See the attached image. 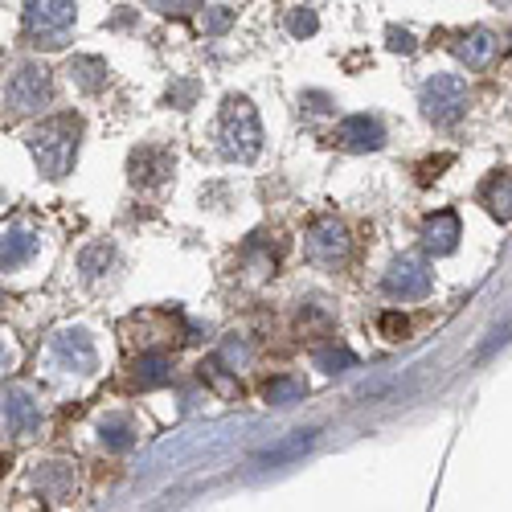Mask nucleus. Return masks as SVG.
Here are the masks:
<instances>
[{
  "label": "nucleus",
  "mask_w": 512,
  "mask_h": 512,
  "mask_svg": "<svg viewBox=\"0 0 512 512\" xmlns=\"http://www.w3.org/2000/svg\"><path fill=\"white\" fill-rule=\"evenodd\" d=\"M381 332H386V336H402L406 332V316H398V312L381 316Z\"/></svg>",
  "instance_id": "nucleus-27"
},
{
  "label": "nucleus",
  "mask_w": 512,
  "mask_h": 512,
  "mask_svg": "<svg viewBox=\"0 0 512 512\" xmlns=\"http://www.w3.org/2000/svg\"><path fill=\"white\" fill-rule=\"evenodd\" d=\"M304 246H308V259H312L316 267H340V263L349 259V250H353L349 230L340 226L336 218H320V222L308 230Z\"/></svg>",
  "instance_id": "nucleus-7"
},
{
  "label": "nucleus",
  "mask_w": 512,
  "mask_h": 512,
  "mask_svg": "<svg viewBox=\"0 0 512 512\" xmlns=\"http://www.w3.org/2000/svg\"><path fill=\"white\" fill-rule=\"evenodd\" d=\"M99 435H103V447L107 451H127V447L136 443V431H132V422H127V418H107L99 426Z\"/></svg>",
  "instance_id": "nucleus-20"
},
{
  "label": "nucleus",
  "mask_w": 512,
  "mask_h": 512,
  "mask_svg": "<svg viewBox=\"0 0 512 512\" xmlns=\"http://www.w3.org/2000/svg\"><path fill=\"white\" fill-rule=\"evenodd\" d=\"M222 144H226V156L234 160H254L263 152V127H259V115H254L250 99L230 95L222 103Z\"/></svg>",
  "instance_id": "nucleus-2"
},
{
  "label": "nucleus",
  "mask_w": 512,
  "mask_h": 512,
  "mask_svg": "<svg viewBox=\"0 0 512 512\" xmlns=\"http://www.w3.org/2000/svg\"><path fill=\"white\" fill-rule=\"evenodd\" d=\"M336 144L345 152H377L386 144V127H381L377 115H349L336 127Z\"/></svg>",
  "instance_id": "nucleus-8"
},
{
  "label": "nucleus",
  "mask_w": 512,
  "mask_h": 512,
  "mask_svg": "<svg viewBox=\"0 0 512 512\" xmlns=\"http://www.w3.org/2000/svg\"><path fill=\"white\" fill-rule=\"evenodd\" d=\"M78 0H25V29L46 41V50H62L74 29Z\"/></svg>",
  "instance_id": "nucleus-3"
},
{
  "label": "nucleus",
  "mask_w": 512,
  "mask_h": 512,
  "mask_svg": "<svg viewBox=\"0 0 512 512\" xmlns=\"http://www.w3.org/2000/svg\"><path fill=\"white\" fill-rule=\"evenodd\" d=\"M54 99V87H50V74L41 70L37 62H21L17 70H13V78H9V87H5V103H9V111H17V115H33V111H41Z\"/></svg>",
  "instance_id": "nucleus-4"
},
{
  "label": "nucleus",
  "mask_w": 512,
  "mask_h": 512,
  "mask_svg": "<svg viewBox=\"0 0 512 512\" xmlns=\"http://www.w3.org/2000/svg\"><path fill=\"white\" fill-rule=\"evenodd\" d=\"M37 246H41V242H37L33 230L9 226V230H5V259H0V263H5V271H17V267H25L33 254H37Z\"/></svg>",
  "instance_id": "nucleus-13"
},
{
  "label": "nucleus",
  "mask_w": 512,
  "mask_h": 512,
  "mask_svg": "<svg viewBox=\"0 0 512 512\" xmlns=\"http://www.w3.org/2000/svg\"><path fill=\"white\" fill-rule=\"evenodd\" d=\"M78 136H82V123L74 111H62L54 119H46L37 127V132H29V152L37 160V168L46 177H66L74 168V156H78Z\"/></svg>",
  "instance_id": "nucleus-1"
},
{
  "label": "nucleus",
  "mask_w": 512,
  "mask_h": 512,
  "mask_svg": "<svg viewBox=\"0 0 512 512\" xmlns=\"http://www.w3.org/2000/svg\"><path fill=\"white\" fill-rule=\"evenodd\" d=\"M201 21H205L209 33H226V29H230V13H226V9H205Z\"/></svg>",
  "instance_id": "nucleus-25"
},
{
  "label": "nucleus",
  "mask_w": 512,
  "mask_h": 512,
  "mask_svg": "<svg viewBox=\"0 0 512 512\" xmlns=\"http://www.w3.org/2000/svg\"><path fill=\"white\" fill-rule=\"evenodd\" d=\"M431 287H435V275H431V267H426L422 254H402V259H394L390 271H386V291L402 304L426 300Z\"/></svg>",
  "instance_id": "nucleus-6"
},
{
  "label": "nucleus",
  "mask_w": 512,
  "mask_h": 512,
  "mask_svg": "<svg viewBox=\"0 0 512 512\" xmlns=\"http://www.w3.org/2000/svg\"><path fill=\"white\" fill-rule=\"evenodd\" d=\"M312 361L320 373H340V369H353L357 365V353L345 349V345H336V340H328V345H316L312 349Z\"/></svg>",
  "instance_id": "nucleus-17"
},
{
  "label": "nucleus",
  "mask_w": 512,
  "mask_h": 512,
  "mask_svg": "<svg viewBox=\"0 0 512 512\" xmlns=\"http://www.w3.org/2000/svg\"><path fill=\"white\" fill-rule=\"evenodd\" d=\"M58 353L66 365H74L78 373H91L95 369V345L87 332H62L58 336Z\"/></svg>",
  "instance_id": "nucleus-14"
},
{
  "label": "nucleus",
  "mask_w": 512,
  "mask_h": 512,
  "mask_svg": "<svg viewBox=\"0 0 512 512\" xmlns=\"http://www.w3.org/2000/svg\"><path fill=\"white\" fill-rule=\"evenodd\" d=\"M263 398L267 406H291V402H304L308 398V381L295 377V373H279L263 386Z\"/></svg>",
  "instance_id": "nucleus-15"
},
{
  "label": "nucleus",
  "mask_w": 512,
  "mask_h": 512,
  "mask_svg": "<svg viewBox=\"0 0 512 512\" xmlns=\"http://www.w3.org/2000/svg\"><path fill=\"white\" fill-rule=\"evenodd\" d=\"M459 213H451V209H443V213H435V218H426V226H422V246H426V254H451L455 246H459Z\"/></svg>",
  "instance_id": "nucleus-12"
},
{
  "label": "nucleus",
  "mask_w": 512,
  "mask_h": 512,
  "mask_svg": "<svg viewBox=\"0 0 512 512\" xmlns=\"http://www.w3.org/2000/svg\"><path fill=\"white\" fill-rule=\"evenodd\" d=\"M316 25H320V21H316V13H312V9H295V13H291V21H287L291 37H312V33H316Z\"/></svg>",
  "instance_id": "nucleus-23"
},
{
  "label": "nucleus",
  "mask_w": 512,
  "mask_h": 512,
  "mask_svg": "<svg viewBox=\"0 0 512 512\" xmlns=\"http://www.w3.org/2000/svg\"><path fill=\"white\" fill-rule=\"evenodd\" d=\"M390 50H398V54H410V50H414V37H410L406 29H390Z\"/></svg>",
  "instance_id": "nucleus-26"
},
{
  "label": "nucleus",
  "mask_w": 512,
  "mask_h": 512,
  "mask_svg": "<svg viewBox=\"0 0 512 512\" xmlns=\"http://www.w3.org/2000/svg\"><path fill=\"white\" fill-rule=\"evenodd\" d=\"M70 78L78 82L82 91H103V82H107V66L99 62V58H74L70 62Z\"/></svg>",
  "instance_id": "nucleus-19"
},
{
  "label": "nucleus",
  "mask_w": 512,
  "mask_h": 512,
  "mask_svg": "<svg viewBox=\"0 0 512 512\" xmlns=\"http://www.w3.org/2000/svg\"><path fill=\"white\" fill-rule=\"evenodd\" d=\"M132 181L136 185H148V189H156V185H164L168 177H173V156H168L164 148H152V144H144V148H136L132 152Z\"/></svg>",
  "instance_id": "nucleus-10"
},
{
  "label": "nucleus",
  "mask_w": 512,
  "mask_h": 512,
  "mask_svg": "<svg viewBox=\"0 0 512 512\" xmlns=\"http://www.w3.org/2000/svg\"><path fill=\"white\" fill-rule=\"evenodd\" d=\"M308 447H312V435H291V443H283L279 451H267L263 459H267V463H283V459L300 455V451H308Z\"/></svg>",
  "instance_id": "nucleus-22"
},
{
  "label": "nucleus",
  "mask_w": 512,
  "mask_h": 512,
  "mask_svg": "<svg viewBox=\"0 0 512 512\" xmlns=\"http://www.w3.org/2000/svg\"><path fill=\"white\" fill-rule=\"evenodd\" d=\"M496 5H508V0H496Z\"/></svg>",
  "instance_id": "nucleus-28"
},
{
  "label": "nucleus",
  "mask_w": 512,
  "mask_h": 512,
  "mask_svg": "<svg viewBox=\"0 0 512 512\" xmlns=\"http://www.w3.org/2000/svg\"><path fill=\"white\" fill-rule=\"evenodd\" d=\"M418 99H422V115L431 123H455L467 107V82L455 74H435V78H426Z\"/></svg>",
  "instance_id": "nucleus-5"
},
{
  "label": "nucleus",
  "mask_w": 512,
  "mask_h": 512,
  "mask_svg": "<svg viewBox=\"0 0 512 512\" xmlns=\"http://www.w3.org/2000/svg\"><path fill=\"white\" fill-rule=\"evenodd\" d=\"M500 54V41L488 33V29H472V33H463L459 37V46H455V58L467 66V70H488Z\"/></svg>",
  "instance_id": "nucleus-11"
},
{
  "label": "nucleus",
  "mask_w": 512,
  "mask_h": 512,
  "mask_svg": "<svg viewBox=\"0 0 512 512\" xmlns=\"http://www.w3.org/2000/svg\"><path fill=\"white\" fill-rule=\"evenodd\" d=\"M484 205L496 222H512V173H496L488 185H484Z\"/></svg>",
  "instance_id": "nucleus-16"
},
{
  "label": "nucleus",
  "mask_w": 512,
  "mask_h": 512,
  "mask_svg": "<svg viewBox=\"0 0 512 512\" xmlns=\"http://www.w3.org/2000/svg\"><path fill=\"white\" fill-rule=\"evenodd\" d=\"M201 377H209L222 394H230V390H234V381H230V377H222V365H218V361H205V365H201Z\"/></svg>",
  "instance_id": "nucleus-24"
},
{
  "label": "nucleus",
  "mask_w": 512,
  "mask_h": 512,
  "mask_svg": "<svg viewBox=\"0 0 512 512\" xmlns=\"http://www.w3.org/2000/svg\"><path fill=\"white\" fill-rule=\"evenodd\" d=\"M5 426H9L13 439H29L37 426H41V406H37V398H33L29 390L13 386V390L5 394Z\"/></svg>",
  "instance_id": "nucleus-9"
},
{
  "label": "nucleus",
  "mask_w": 512,
  "mask_h": 512,
  "mask_svg": "<svg viewBox=\"0 0 512 512\" xmlns=\"http://www.w3.org/2000/svg\"><path fill=\"white\" fill-rule=\"evenodd\" d=\"M111 259H115V246L111 242H95V246H87L78 254V267H82V275H103L111 267Z\"/></svg>",
  "instance_id": "nucleus-21"
},
{
  "label": "nucleus",
  "mask_w": 512,
  "mask_h": 512,
  "mask_svg": "<svg viewBox=\"0 0 512 512\" xmlns=\"http://www.w3.org/2000/svg\"><path fill=\"white\" fill-rule=\"evenodd\" d=\"M168 373H173V361H168V353H144L136 361V381L148 390V386H164Z\"/></svg>",
  "instance_id": "nucleus-18"
}]
</instances>
